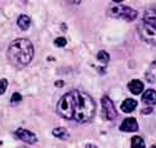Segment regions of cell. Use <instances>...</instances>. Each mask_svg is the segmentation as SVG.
<instances>
[{
    "label": "cell",
    "mask_w": 156,
    "mask_h": 148,
    "mask_svg": "<svg viewBox=\"0 0 156 148\" xmlns=\"http://www.w3.org/2000/svg\"><path fill=\"white\" fill-rule=\"evenodd\" d=\"M57 114L63 119L84 123L92 120L95 113L93 99L83 91L73 90L65 94L57 103Z\"/></svg>",
    "instance_id": "obj_1"
},
{
    "label": "cell",
    "mask_w": 156,
    "mask_h": 148,
    "mask_svg": "<svg viewBox=\"0 0 156 148\" xmlns=\"http://www.w3.org/2000/svg\"><path fill=\"white\" fill-rule=\"evenodd\" d=\"M34 57V46L27 39H17L11 42L8 49V58L14 66L25 67Z\"/></svg>",
    "instance_id": "obj_2"
},
{
    "label": "cell",
    "mask_w": 156,
    "mask_h": 148,
    "mask_svg": "<svg viewBox=\"0 0 156 148\" xmlns=\"http://www.w3.org/2000/svg\"><path fill=\"white\" fill-rule=\"evenodd\" d=\"M109 14L113 17H120L126 21H133L138 17V11H135L134 9H131L126 5H123V4L112 5L109 9Z\"/></svg>",
    "instance_id": "obj_3"
},
{
    "label": "cell",
    "mask_w": 156,
    "mask_h": 148,
    "mask_svg": "<svg viewBox=\"0 0 156 148\" xmlns=\"http://www.w3.org/2000/svg\"><path fill=\"white\" fill-rule=\"evenodd\" d=\"M138 32L145 42L150 45H156V22L143 21L138 26Z\"/></svg>",
    "instance_id": "obj_4"
},
{
    "label": "cell",
    "mask_w": 156,
    "mask_h": 148,
    "mask_svg": "<svg viewBox=\"0 0 156 148\" xmlns=\"http://www.w3.org/2000/svg\"><path fill=\"white\" fill-rule=\"evenodd\" d=\"M101 104H102V110H103L104 117L107 120H114L118 116V113H116V109H115L113 101L108 96H103L101 100Z\"/></svg>",
    "instance_id": "obj_5"
},
{
    "label": "cell",
    "mask_w": 156,
    "mask_h": 148,
    "mask_svg": "<svg viewBox=\"0 0 156 148\" xmlns=\"http://www.w3.org/2000/svg\"><path fill=\"white\" fill-rule=\"evenodd\" d=\"M14 135L19 140H21V141H24L25 143H29V144H32V143L37 142V136L34 132L29 131V130H25V128H17L14 132Z\"/></svg>",
    "instance_id": "obj_6"
},
{
    "label": "cell",
    "mask_w": 156,
    "mask_h": 148,
    "mask_svg": "<svg viewBox=\"0 0 156 148\" xmlns=\"http://www.w3.org/2000/svg\"><path fill=\"white\" fill-rule=\"evenodd\" d=\"M120 131L123 132H136L139 130V125L135 117H126L123 120L119 127Z\"/></svg>",
    "instance_id": "obj_7"
},
{
    "label": "cell",
    "mask_w": 156,
    "mask_h": 148,
    "mask_svg": "<svg viewBox=\"0 0 156 148\" xmlns=\"http://www.w3.org/2000/svg\"><path fill=\"white\" fill-rule=\"evenodd\" d=\"M128 89L130 90L131 94L134 95H138V94H141L144 91V84L141 80L139 79H133L129 84H128Z\"/></svg>",
    "instance_id": "obj_8"
},
{
    "label": "cell",
    "mask_w": 156,
    "mask_h": 148,
    "mask_svg": "<svg viewBox=\"0 0 156 148\" xmlns=\"http://www.w3.org/2000/svg\"><path fill=\"white\" fill-rule=\"evenodd\" d=\"M141 101L145 105H155L156 104V90L147 89L141 96Z\"/></svg>",
    "instance_id": "obj_9"
},
{
    "label": "cell",
    "mask_w": 156,
    "mask_h": 148,
    "mask_svg": "<svg viewBox=\"0 0 156 148\" xmlns=\"http://www.w3.org/2000/svg\"><path fill=\"white\" fill-rule=\"evenodd\" d=\"M136 106H138V101L134 100V99H125L122 105H120V109L123 113L125 114H129V113H133V111L136 109Z\"/></svg>",
    "instance_id": "obj_10"
},
{
    "label": "cell",
    "mask_w": 156,
    "mask_h": 148,
    "mask_svg": "<svg viewBox=\"0 0 156 148\" xmlns=\"http://www.w3.org/2000/svg\"><path fill=\"white\" fill-rule=\"evenodd\" d=\"M30 25H31V18L27 15L23 14V15H20L17 17V26L20 27L23 31H26L30 27Z\"/></svg>",
    "instance_id": "obj_11"
},
{
    "label": "cell",
    "mask_w": 156,
    "mask_h": 148,
    "mask_svg": "<svg viewBox=\"0 0 156 148\" xmlns=\"http://www.w3.org/2000/svg\"><path fill=\"white\" fill-rule=\"evenodd\" d=\"M52 135L55 137H57V138H61V140L69 138V133H68V131H67L65 127H57V128H55L53 131H52Z\"/></svg>",
    "instance_id": "obj_12"
},
{
    "label": "cell",
    "mask_w": 156,
    "mask_h": 148,
    "mask_svg": "<svg viewBox=\"0 0 156 148\" xmlns=\"http://www.w3.org/2000/svg\"><path fill=\"white\" fill-rule=\"evenodd\" d=\"M131 148H146L144 140L140 136H133L131 137Z\"/></svg>",
    "instance_id": "obj_13"
},
{
    "label": "cell",
    "mask_w": 156,
    "mask_h": 148,
    "mask_svg": "<svg viewBox=\"0 0 156 148\" xmlns=\"http://www.w3.org/2000/svg\"><path fill=\"white\" fill-rule=\"evenodd\" d=\"M97 59H98L102 64L107 66V64L109 63V59H110L109 53H108L107 51H99L98 53H97Z\"/></svg>",
    "instance_id": "obj_14"
},
{
    "label": "cell",
    "mask_w": 156,
    "mask_h": 148,
    "mask_svg": "<svg viewBox=\"0 0 156 148\" xmlns=\"http://www.w3.org/2000/svg\"><path fill=\"white\" fill-rule=\"evenodd\" d=\"M21 100H23V95L20 94V92H14L12 96H11L10 103H11L12 105H16V104H19V103H21Z\"/></svg>",
    "instance_id": "obj_15"
},
{
    "label": "cell",
    "mask_w": 156,
    "mask_h": 148,
    "mask_svg": "<svg viewBox=\"0 0 156 148\" xmlns=\"http://www.w3.org/2000/svg\"><path fill=\"white\" fill-rule=\"evenodd\" d=\"M53 43L56 47H65L67 45V40L65 37H57V39L53 41Z\"/></svg>",
    "instance_id": "obj_16"
},
{
    "label": "cell",
    "mask_w": 156,
    "mask_h": 148,
    "mask_svg": "<svg viewBox=\"0 0 156 148\" xmlns=\"http://www.w3.org/2000/svg\"><path fill=\"white\" fill-rule=\"evenodd\" d=\"M8 84H9V83H8L6 79H0V95L5 92V90H6V88H8Z\"/></svg>",
    "instance_id": "obj_17"
},
{
    "label": "cell",
    "mask_w": 156,
    "mask_h": 148,
    "mask_svg": "<svg viewBox=\"0 0 156 148\" xmlns=\"http://www.w3.org/2000/svg\"><path fill=\"white\" fill-rule=\"evenodd\" d=\"M145 77H146V79H147L150 83H154L155 79H154V77H152V74H151V73H146V74H145Z\"/></svg>",
    "instance_id": "obj_18"
},
{
    "label": "cell",
    "mask_w": 156,
    "mask_h": 148,
    "mask_svg": "<svg viewBox=\"0 0 156 148\" xmlns=\"http://www.w3.org/2000/svg\"><path fill=\"white\" fill-rule=\"evenodd\" d=\"M55 85H56V86H60V88H62V86L65 85V82H63V80H58V82H55Z\"/></svg>",
    "instance_id": "obj_19"
},
{
    "label": "cell",
    "mask_w": 156,
    "mask_h": 148,
    "mask_svg": "<svg viewBox=\"0 0 156 148\" xmlns=\"http://www.w3.org/2000/svg\"><path fill=\"white\" fill-rule=\"evenodd\" d=\"M151 111H152V109H150V107H149V109H144V110L141 111V114L147 115V114H150V113H151Z\"/></svg>",
    "instance_id": "obj_20"
},
{
    "label": "cell",
    "mask_w": 156,
    "mask_h": 148,
    "mask_svg": "<svg viewBox=\"0 0 156 148\" xmlns=\"http://www.w3.org/2000/svg\"><path fill=\"white\" fill-rule=\"evenodd\" d=\"M86 148H98V147H97L95 144H93V143H87L86 144Z\"/></svg>",
    "instance_id": "obj_21"
},
{
    "label": "cell",
    "mask_w": 156,
    "mask_h": 148,
    "mask_svg": "<svg viewBox=\"0 0 156 148\" xmlns=\"http://www.w3.org/2000/svg\"><path fill=\"white\" fill-rule=\"evenodd\" d=\"M150 148H156V143H155V144H152V146H151Z\"/></svg>",
    "instance_id": "obj_22"
},
{
    "label": "cell",
    "mask_w": 156,
    "mask_h": 148,
    "mask_svg": "<svg viewBox=\"0 0 156 148\" xmlns=\"http://www.w3.org/2000/svg\"><path fill=\"white\" fill-rule=\"evenodd\" d=\"M19 148H27V147H19Z\"/></svg>",
    "instance_id": "obj_23"
}]
</instances>
